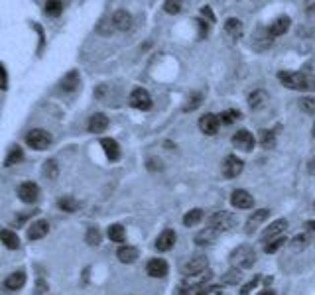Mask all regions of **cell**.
Here are the masks:
<instances>
[{
    "label": "cell",
    "instance_id": "cell-1",
    "mask_svg": "<svg viewBox=\"0 0 315 295\" xmlns=\"http://www.w3.org/2000/svg\"><path fill=\"white\" fill-rule=\"evenodd\" d=\"M278 79L284 83V87L294 91H315V79L302 71H280Z\"/></svg>",
    "mask_w": 315,
    "mask_h": 295
},
{
    "label": "cell",
    "instance_id": "cell-2",
    "mask_svg": "<svg viewBox=\"0 0 315 295\" xmlns=\"http://www.w3.org/2000/svg\"><path fill=\"white\" fill-rule=\"evenodd\" d=\"M256 262V252L250 246H238L231 252V264L236 270H248Z\"/></svg>",
    "mask_w": 315,
    "mask_h": 295
},
{
    "label": "cell",
    "instance_id": "cell-3",
    "mask_svg": "<svg viewBox=\"0 0 315 295\" xmlns=\"http://www.w3.org/2000/svg\"><path fill=\"white\" fill-rule=\"evenodd\" d=\"M235 224H236V219H235V215L229 213V211H219V213H215V215L209 219V226L215 228L217 232H227V230H231Z\"/></svg>",
    "mask_w": 315,
    "mask_h": 295
},
{
    "label": "cell",
    "instance_id": "cell-4",
    "mask_svg": "<svg viewBox=\"0 0 315 295\" xmlns=\"http://www.w3.org/2000/svg\"><path fill=\"white\" fill-rule=\"evenodd\" d=\"M26 144L32 148V149H45V148L51 144V134L47 130H41V128H36V130H30L26 134Z\"/></svg>",
    "mask_w": 315,
    "mask_h": 295
},
{
    "label": "cell",
    "instance_id": "cell-5",
    "mask_svg": "<svg viewBox=\"0 0 315 295\" xmlns=\"http://www.w3.org/2000/svg\"><path fill=\"white\" fill-rule=\"evenodd\" d=\"M205 270H207V258L201 256V254H197V256H193V258H189L187 262L181 264V274L185 278H193L197 274H203Z\"/></svg>",
    "mask_w": 315,
    "mask_h": 295
},
{
    "label": "cell",
    "instance_id": "cell-6",
    "mask_svg": "<svg viewBox=\"0 0 315 295\" xmlns=\"http://www.w3.org/2000/svg\"><path fill=\"white\" fill-rule=\"evenodd\" d=\"M130 105L134 109H138V111H150L152 109V97H150V93L146 89L138 87V89H134L130 93Z\"/></svg>",
    "mask_w": 315,
    "mask_h": 295
},
{
    "label": "cell",
    "instance_id": "cell-7",
    "mask_svg": "<svg viewBox=\"0 0 315 295\" xmlns=\"http://www.w3.org/2000/svg\"><path fill=\"white\" fill-rule=\"evenodd\" d=\"M242 167H244V161H242L240 157H236V155H227L225 161H223V165H221L223 175L229 177V179L240 175V173H242Z\"/></svg>",
    "mask_w": 315,
    "mask_h": 295
},
{
    "label": "cell",
    "instance_id": "cell-8",
    "mask_svg": "<svg viewBox=\"0 0 315 295\" xmlns=\"http://www.w3.org/2000/svg\"><path fill=\"white\" fill-rule=\"evenodd\" d=\"M254 144H256V140H254V136H252L248 130H238V132L233 134V146L236 148V149L252 151V149H254Z\"/></svg>",
    "mask_w": 315,
    "mask_h": 295
},
{
    "label": "cell",
    "instance_id": "cell-9",
    "mask_svg": "<svg viewBox=\"0 0 315 295\" xmlns=\"http://www.w3.org/2000/svg\"><path fill=\"white\" fill-rule=\"evenodd\" d=\"M219 126H221L219 116H215V114H211V112H207V114H203V116L199 118V128H201V132L207 134V136H215L217 130H219Z\"/></svg>",
    "mask_w": 315,
    "mask_h": 295
},
{
    "label": "cell",
    "instance_id": "cell-10",
    "mask_svg": "<svg viewBox=\"0 0 315 295\" xmlns=\"http://www.w3.org/2000/svg\"><path fill=\"white\" fill-rule=\"evenodd\" d=\"M18 197L24 201V203H36L39 199V187L32 181H26L18 187Z\"/></svg>",
    "mask_w": 315,
    "mask_h": 295
},
{
    "label": "cell",
    "instance_id": "cell-11",
    "mask_svg": "<svg viewBox=\"0 0 315 295\" xmlns=\"http://www.w3.org/2000/svg\"><path fill=\"white\" fill-rule=\"evenodd\" d=\"M231 203L236 209H252L254 207V197L248 191H244V189H236L231 195Z\"/></svg>",
    "mask_w": 315,
    "mask_h": 295
},
{
    "label": "cell",
    "instance_id": "cell-12",
    "mask_svg": "<svg viewBox=\"0 0 315 295\" xmlns=\"http://www.w3.org/2000/svg\"><path fill=\"white\" fill-rule=\"evenodd\" d=\"M268 215H270V211L268 209H258V211H254L250 217H248V221H246V224H244V232L246 234H250V232H254L266 219H268Z\"/></svg>",
    "mask_w": 315,
    "mask_h": 295
},
{
    "label": "cell",
    "instance_id": "cell-13",
    "mask_svg": "<svg viewBox=\"0 0 315 295\" xmlns=\"http://www.w3.org/2000/svg\"><path fill=\"white\" fill-rule=\"evenodd\" d=\"M288 228V221L286 219H280V221H274L266 230H264V234H262V240L264 242H270V240H276V238H280V234L284 232Z\"/></svg>",
    "mask_w": 315,
    "mask_h": 295
},
{
    "label": "cell",
    "instance_id": "cell-14",
    "mask_svg": "<svg viewBox=\"0 0 315 295\" xmlns=\"http://www.w3.org/2000/svg\"><path fill=\"white\" fill-rule=\"evenodd\" d=\"M175 240H177V234H175V230H171V228H165V230H163V232L158 236L156 248L159 250V252H167V250H171V248H173Z\"/></svg>",
    "mask_w": 315,
    "mask_h": 295
},
{
    "label": "cell",
    "instance_id": "cell-15",
    "mask_svg": "<svg viewBox=\"0 0 315 295\" xmlns=\"http://www.w3.org/2000/svg\"><path fill=\"white\" fill-rule=\"evenodd\" d=\"M167 262L165 260H161V258H152L150 262H148V266H146V272H148V276L150 278H165L167 276Z\"/></svg>",
    "mask_w": 315,
    "mask_h": 295
},
{
    "label": "cell",
    "instance_id": "cell-16",
    "mask_svg": "<svg viewBox=\"0 0 315 295\" xmlns=\"http://www.w3.org/2000/svg\"><path fill=\"white\" fill-rule=\"evenodd\" d=\"M290 24H292V20H290V16H280V18H276L272 24H270V28H268V32H270V36L272 37H278V36H284L288 30H290Z\"/></svg>",
    "mask_w": 315,
    "mask_h": 295
},
{
    "label": "cell",
    "instance_id": "cell-17",
    "mask_svg": "<svg viewBox=\"0 0 315 295\" xmlns=\"http://www.w3.org/2000/svg\"><path fill=\"white\" fill-rule=\"evenodd\" d=\"M87 128H89V132H93V134H101V132H105V130L109 128V118H107L103 112H97V114H93V116L89 118Z\"/></svg>",
    "mask_w": 315,
    "mask_h": 295
},
{
    "label": "cell",
    "instance_id": "cell-18",
    "mask_svg": "<svg viewBox=\"0 0 315 295\" xmlns=\"http://www.w3.org/2000/svg\"><path fill=\"white\" fill-rule=\"evenodd\" d=\"M49 232V222L47 221H36L32 222V226L28 228V238L30 240H39Z\"/></svg>",
    "mask_w": 315,
    "mask_h": 295
},
{
    "label": "cell",
    "instance_id": "cell-19",
    "mask_svg": "<svg viewBox=\"0 0 315 295\" xmlns=\"http://www.w3.org/2000/svg\"><path fill=\"white\" fill-rule=\"evenodd\" d=\"M117 258H118L122 264H134V262L138 260V248L124 244V246H120V248L117 250Z\"/></svg>",
    "mask_w": 315,
    "mask_h": 295
},
{
    "label": "cell",
    "instance_id": "cell-20",
    "mask_svg": "<svg viewBox=\"0 0 315 295\" xmlns=\"http://www.w3.org/2000/svg\"><path fill=\"white\" fill-rule=\"evenodd\" d=\"M26 286V274L24 272H14L4 280V288L10 292H18Z\"/></svg>",
    "mask_w": 315,
    "mask_h": 295
},
{
    "label": "cell",
    "instance_id": "cell-21",
    "mask_svg": "<svg viewBox=\"0 0 315 295\" xmlns=\"http://www.w3.org/2000/svg\"><path fill=\"white\" fill-rule=\"evenodd\" d=\"M113 24H115L117 30L126 32V30L132 26V16H130L126 10H117L115 16H113Z\"/></svg>",
    "mask_w": 315,
    "mask_h": 295
},
{
    "label": "cell",
    "instance_id": "cell-22",
    "mask_svg": "<svg viewBox=\"0 0 315 295\" xmlns=\"http://www.w3.org/2000/svg\"><path fill=\"white\" fill-rule=\"evenodd\" d=\"M101 146H103L107 157H109L111 161L120 159V146H118L117 140H113V138H103V140H101Z\"/></svg>",
    "mask_w": 315,
    "mask_h": 295
},
{
    "label": "cell",
    "instance_id": "cell-23",
    "mask_svg": "<svg viewBox=\"0 0 315 295\" xmlns=\"http://www.w3.org/2000/svg\"><path fill=\"white\" fill-rule=\"evenodd\" d=\"M225 32H227L229 37L240 39V36H242V22H240L238 18H229V20L225 22Z\"/></svg>",
    "mask_w": 315,
    "mask_h": 295
},
{
    "label": "cell",
    "instance_id": "cell-24",
    "mask_svg": "<svg viewBox=\"0 0 315 295\" xmlns=\"http://www.w3.org/2000/svg\"><path fill=\"white\" fill-rule=\"evenodd\" d=\"M79 85H81V79H79V73H77V71H69V73L61 79V89L67 91V93L77 91Z\"/></svg>",
    "mask_w": 315,
    "mask_h": 295
},
{
    "label": "cell",
    "instance_id": "cell-25",
    "mask_svg": "<svg viewBox=\"0 0 315 295\" xmlns=\"http://www.w3.org/2000/svg\"><path fill=\"white\" fill-rule=\"evenodd\" d=\"M219 236V232L215 230V228H205V230H201V232H197L195 234V244H199V246H207V244H213L215 242V238Z\"/></svg>",
    "mask_w": 315,
    "mask_h": 295
},
{
    "label": "cell",
    "instance_id": "cell-26",
    "mask_svg": "<svg viewBox=\"0 0 315 295\" xmlns=\"http://www.w3.org/2000/svg\"><path fill=\"white\" fill-rule=\"evenodd\" d=\"M0 238H2V242H4V246H6L8 250H16V248L20 246V238H18V234H16V232H12V230H8V228H4V230L0 232Z\"/></svg>",
    "mask_w": 315,
    "mask_h": 295
},
{
    "label": "cell",
    "instance_id": "cell-27",
    "mask_svg": "<svg viewBox=\"0 0 315 295\" xmlns=\"http://www.w3.org/2000/svg\"><path fill=\"white\" fill-rule=\"evenodd\" d=\"M266 101H268V95H266L262 89L254 91V93L248 97V105H250V109H252V111H258V109H262Z\"/></svg>",
    "mask_w": 315,
    "mask_h": 295
},
{
    "label": "cell",
    "instance_id": "cell-28",
    "mask_svg": "<svg viewBox=\"0 0 315 295\" xmlns=\"http://www.w3.org/2000/svg\"><path fill=\"white\" fill-rule=\"evenodd\" d=\"M258 140H260V146L264 148V149H274L276 148V134H274V130H260Z\"/></svg>",
    "mask_w": 315,
    "mask_h": 295
},
{
    "label": "cell",
    "instance_id": "cell-29",
    "mask_svg": "<svg viewBox=\"0 0 315 295\" xmlns=\"http://www.w3.org/2000/svg\"><path fill=\"white\" fill-rule=\"evenodd\" d=\"M203 93H191L189 97H187V101H185V105H183V112H191V111H195V109H199L201 107V103H203Z\"/></svg>",
    "mask_w": 315,
    "mask_h": 295
},
{
    "label": "cell",
    "instance_id": "cell-30",
    "mask_svg": "<svg viewBox=\"0 0 315 295\" xmlns=\"http://www.w3.org/2000/svg\"><path fill=\"white\" fill-rule=\"evenodd\" d=\"M24 159V151H22V148L20 146H12L8 149V155H6V159H4V165L6 167H10V165H14V163H18V161H22Z\"/></svg>",
    "mask_w": 315,
    "mask_h": 295
},
{
    "label": "cell",
    "instance_id": "cell-31",
    "mask_svg": "<svg viewBox=\"0 0 315 295\" xmlns=\"http://www.w3.org/2000/svg\"><path fill=\"white\" fill-rule=\"evenodd\" d=\"M57 207H59L61 211H65V213H75V211L79 209V201H75L73 197L65 195V197H61V199L57 201Z\"/></svg>",
    "mask_w": 315,
    "mask_h": 295
},
{
    "label": "cell",
    "instance_id": "cell-32",
    "mask_svg": "<svg viewBox=\"0 0 315 295\" xmlns=\"http://www.w3.org/2000/svg\"><path fill=\"white\" fill-rule=\"evenodd\" d=\"M201 219H203V211H201V209H191L189 213H185L183 224H185V226H195V224L201 222Z\"/></svg>",
    "mask_w": 315,
    "mask_h": 295
},
{
    "label": "cell",
    "instance_id": "cell-33",
    "mask_svg": "<svg viewBox=\"0 0 315 295\" xmlns=\"http://www.w3.org/2000/svg\"><path fill=\"white\" fill-rule=\"evenodd\" d=\"M43 175H45L47 179H57V175H59V165H57L55 159H47V161L43 163Z\"/></svg>",
    "mask_w": 315,
    "mask_h": 295
},
{
    "label": "cell",
    "instance_id": "cell-34",
    "mask_svg": "<svg viewBox=\"0 0 315 295\" xmlns=\"http://www.w3.org/2000/svg\"><path fill=\"white\" fill-rule=\"evenodd\" d=\"M109 238L113 242H124L126 240V234H124V228L120 224H111L109 226Z\"/></svg>",
    "mask_w": 315,
    "mask_h": 295
},
{
    "label": "cell",
    "instance_id": "cell-35",
    "mask_svg": "<svg viewBox=\"0 0 315 295\" xmlns=\"http://www.w3.org/2000/svg\"><path fill=\"white\" fill-rule=\"evenodd\" d=\"M85 242L89 246H99L101 244V230L97 226H89L87 228V234H85Z\"/></svg>",
    "mask_w": 315,
    "mask_h": 295
},
{
    "label": "cell",
    "instance_id": "cell-36",
    "mask_svg": "<svg viewBox=\"0 0 315 295\" xmlns=\"http://www.w3.org/2000/svg\"><path fill=\"white\" fill-rule=\"evenodd\" d=\"M240 111H235V109H231V111H225L221 116H219V120L223 122V124H233V122H236V120H240Z\"/></svg>",
    "mask_w": 315,
    "mask_h": 295
},
{
    "label": "cell",
    "instance_id": "cell-37",
    "mask_svg": "<svg viewBox=\"0 0 315 295\" xmlns=\"http://www.w3.org/2000/svg\"><path fill=\"white\" fill-rule=\"evenodd\" d=\"M63 12V2H59V0H51V2H47L45 4V14L47 16H59Z\"/></svg>",
    "mask_w": 315,
    "mask_h": 295
},
{
    "label": "cell",
    "instance_id": "cell-38",
    "mask_svg": "<svg viewBox=\"0 0 315 295\" xmlns=\"http://www.w3.org/2000/svg\"><path fill=\"white\" fill-rule=\"evenodd\" d=\"M308 244H310V236L308 234H298L294 240H292V250H306L308 248Z\"/></svg>",
    "mask_w": 315,
    "mask_h": 295
},
{
    "label": "cell",
    "instance_id": "cell-39",
    "mask_svg": "<svg viewBox=\"0 0 315 295\" xmlns=\"http://www.w3.org/2000/svg\"><path fill=\"white\" fill-rule=\"evenodd\" d=\"M284 244H286V236H280V238H276V240H270V242L264 246V252H266V254H274V252H278Z\"/></svg>",
    "mask_w": 315,
    "mask_h": 295
},
{
    "label": "cell",
    "instance_id": "cell-40",
    "mask_svg": "<svg viewBox=\"0 0 315 295\" xmlns=\"http://www.w3.org/2000/svg\"><path fill=\"white\" fill-rule=\"evenodd\" d=\"M300 109H302L306 114H315V99L314 97H304V99H300Z\"/></svg>",
    "mask_w": 315,
    "mask_h": 295
},
{
    "label": "cell",
    "instance_id": "cell-41",
    "mask_svg": "<svg viewBox=\"0 0 315 295\" xmlns=\"http://www.w3.org/2000/svg\"><path fill=\"white\" fill-rule=\"evenodd\" d=\"M179 295H207V292H205L203 286H193V284H189V286L181 288Z\"/></svg>",
    "mask_w": 315,
    "mask_h": 295
},
{
    "label": "cell",
    "instance_id": "cell-42",
    "mask_svg": "<svg viewBox=\"0 0 315 295\" xmlns=\"http://www.w3.org/2000/svg\"><path fill=\"white\" fill-rule=\"evenodd\" d=\"M238 280H240V270H236V268L229 270V272L225 274V278H223L225 284H236Z\"/></svg>",
    "mask_w": 315,
    "mask_h": 295
},
{
    "label": "cell",
    "instance_id": "cell-43",
    "mask_svg": "<svg viewBox=\"0 0 315 295\" xmlns=\"http://www.w3.org/2000/svg\"><path fill=\"white\" fill-rule=\"evenodd\" d=\"M163 10H165L167 14H177V12L181 10V4H179V2H171V0H167V2L163 4Z\"/></svg>",
    "mask_w": 315,
    "mask_h": 295
},
{
    "label": "cell",
    "instance_id": "cell-44",
    "mask_svg": "<svg viewBox=\"0 0 315 295\" xmlns=\"http://www.w3.org/2000/svg\"><path fill=\"white\" fill-rule=\"evenodd\" d=\"M146 165H148V169H150V171H161V169H163L161 159H158V157H150V159L146 161Z\"/></svg>",
    "mask_w": 315,
    "mask_h": 295
},
{
    "label": "cell",
    "instance_id": "cell-45",
    "mask_svg": "<svg viewBox=\"0 0 315 295\" xmlns=\"http://www.w3.org/2000/svg\"><path fill=\"white\" fill-rule=\"evenodd\" d=\"M260 280H262V278H260V276H256V278H254L252 282H248V284H246V286H244V288L240 290V295H250V292H252L254 288H256V284H258Z\"/></svg>",
    "mask_w": 315,
    "mask_h": 295
},
{
    "label": "cell",
    "instance_id": "cell-46",
    "mask_svg": "<svg viewBox=\"0 0 315 295\" xmlns=\"http://www.w3.org/2000/svg\"><path fill=\"white\" fill-rule=\"evenodd\" d=\"M201 16H203V18H207L211 24H215V14H213L211 6H203V8H201Z\"/></svg>",
    "mask_w": 315,
    "mask_h": 295
},
{
    "label": "cell",
    "instance_id": "cell-47",
    "mask_svg": "<svg viewBox=\"0 0 315 295\" xmlns=\"http://www.w3.org/2000/svg\"><path fill=\"white\" fill-rule=\"evenodd\" d=\"M195 24L199 26V37H201V39H203V37H207V34H209V26H207V22L195 20Z\"/></svg>",
    "mask_w": 315,
    "mask_h": 295
},
{
    "label": "cell",
    "instance_id": "cell-48",
    "mask_svg": "<svg viewBox=\"0 0 315 295\" xmlns=\"http://www.w3.org/2000/svg\"><path fill=\"white\" fill-rule=\"evenodd\" d=\"M0 75H2V91H6V89H8V73H6V67H4V65L0 67Z\"/></svg>",
    "mask_w": 315,
    "mask_h": 295
},
{
    "label": "cell",
    "instance_id": "cell-49",
    "mask_svg": "<svg viewBox=\"0 0 315 295\" xmlns=\"http://www.w3.org/2000/svg\"><path fill=\"white\" fill-rule=\"evenodd\" d=\"M45 292H47V284L39 280V282H38V286H36V292H34V294H36V295H41V294H45Z\"/></svg>",
    "mask_w": 315,
    "mask_h": 295
},
{
    "label": "cell",
    "instance_id": "cell-50",
    "mask_svg": "<svg viewBox=\"0 0 315 295\" xmlns=\"http://www.w3.org/2000/svg\"><path fill=\"white\" fill-rule=\"evenodd\" d=\"M308 171H310L312 175H315V157L314 159H310V163H308Z\"/></svg>",
    "mask_w": 315,
    "mask_h": 295
},
{
    "label": "cell",
    "instance_id": "cell-51",
    "mask_svg": "<svg viewBox=\"0 0 315 295\" xmlns=\"http://www.w3.org/2000/svg\"><path fill=\"white\" fill-rule=\"evenodd\" d=\"M306 226H308L310 230H315V221H308V222H306Z\"/></svg>",
    "mask_w": 315,
    "mask_h": 295
},
{
    "label": "cell",
    "instance_id": "cell-52",
    "mask_svg": "<svg viewBox=\"0 0 315 295\" xmlns=\"http://www.w3.org/2000/svg\"><path fill=\"white\" fill-rule=\"evenodd\" d=\"M258 295H276V294H274L272 290H264V292H260Z\"/></svg>",
    "mask_w": 315,
    "mask_h": 295
}]
</instances>
